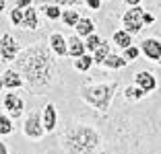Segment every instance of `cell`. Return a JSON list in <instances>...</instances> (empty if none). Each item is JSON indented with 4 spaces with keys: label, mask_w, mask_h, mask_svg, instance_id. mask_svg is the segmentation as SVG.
<instances>
[{
    "label": "cell",
    "mask_w": 161,
    "mask_h": 154,
    "mask_svg": "<svg viewBox=\"0 0 161 154\" xmlns=\"http://www.w3.org/2000/svg\"><path fill=\"white\" fill-rule=\"evenodd\" d=\"M132 33H128L126 29H116L114 35H112V41H114L116 47H120V49H124V47L132 45Z\"/></svg>",
    "instance_id": "cell-15"
},
{
    "label": "cell",
    "mask_w": 161,
    "mask_h": 154,
    "mask_svg": "<svg viewBox=\"0 0 161 154\" xmlns=\"http://www.w3.org/2000/svg\"><path fill=\"white\" fill-rule=\"evenodd\" d=\"M101 2H103V0H83V4H85L89 10H95V13L101 8Z\"/></svg>",
    "instance_id": "cell-28"
},
{
    "label": "cell",
    "mask_w": 161,
    "mask_h": 154,
    "mask_svg": "<svg viewBox=\"0 0 161 154\" xmlns=\"http://www.w3.org/2000/svg\"><path fill=\"white\" fill-rule=\"evenodd\" d=\"M60 142L62 154H95L101 146V134L89 123H70Z\"/></svg>",
    "instance_id": "cell-2"
},
{
    "label": "cell",
    "mask_w": 161,
    "mask_h": 154,
    "mask_svg": "<svg viewBox=\"0 0 161 154\" xmlns=\"http://www.w3.org/2000/svg\"><path fill=\"white\" fill-rule=\"evenodd\" d=\"M134 84H136V86H141V89L145 90L147 95H151L153 90L157 89V78H155V74H153V72L142 70V72H136V74H134Z\"/></svg>",
    "instance_id": "cell-10"
},
{
    "label": "cell",
    "mask_w": 161,
    "mask_h": 154,
    "mask_svg": "<svg viewBox=\"0 0 161 154\" xmlns=\"http://www.w3.org/2000/svg\"><path fill=\"white\" fill-rule=\"evenodd\" d=\"M37 27H39V8H35L33 4L23 8V23H21V29L35 31Z\"/></svg>",
    "instance_id": "cell-13"
},
{
    "label": "cell",
    "mask_w": 161,
    "mask_h": 154,
    "mask_svg": "<svg viewBox=\"0 0 161 154\" xmlns=\"http://www.w3.org/2000/svg\"><path fill=\"white\" fill-rule=\"evenodd\" d=\"M4 90V82H2V74H0V93Z\"/></svg>",
    "instance_id": "cell-34"
},
{
    "label": "cell",
    "mask_w": 161,
    "mask_h": 154,
    "mask_svg": "<svg viewBox=\"0 0 161 154\" xmlns=\"http://www.w3.org/2000/svg\"><path fill=\"white\" fill-rule=\"evenodd\" d=\"M2 82H4V89L6 90H19V89H23V86H25L23 76L19 74V70H14V68L4 70V74H2Z\"/></svg>",
    "instance_id": "cell-12"
},
{
    "label": "cell",
    "mask_w": 161,
    "mask_h": 154,
    "mask_svg": "<svg viewBox=\"0 0 161 154\" xmlns=\"http://www.w3.org/2000/svg\"><path fill=\"white\" fill-rule=\"evenodd\" d=\"M23 134L29 140H42L46 136V127L42 123V111H31L23 119Z\"/></svg>",
    "instance_id": "cell-5"
},
{
    "label": "cell",
    "mask_w": 161,
    "mask_h": 154,
    "mask_svg": "<svg viewBox=\"0 0 161 154\" xmlns=\"http://www.w3.org/2000/svg\"><path fill=\"white\" fill-rule=\"evenodd\" d=\"M142 21H145V25H153L155 23V17H153L149 10H145V13H142Z\"/></svg>",
    "instance_id": "cell-30"
},
{
    "label": "cell",
    "mask_w": 161,
    "mask_h": 154,
    "mask_svg": "<svg viewBox=\"0 0 161 154\" xmlns=\"http://www.w3.org/2000/svg\"><path fill=\"white\" fill-rule=\"evenodd\" d=\"M93 31H95V23H93V19H89V17H80L79 23L75 25V33L79 35V37H83V39H85L87 35H91Z\"/></svg>",
    "instance_id": "cell-16"
},
{
    "label": "cell",
    "mask_w": 161,
    "mask_h": 154,
    "mask_svg": "<svg viewBox=\"0 0 161 154\" xmlns=\"http://www.w3.org/2000/svg\"><path fill=\"white\" fill-rule=\"evenodd\" d=\"M13 62V68L19 70V74L23 76L25 86L33 90L35 95H42V90L50 89L56 82L58 66L50 45L46 43H33V45L21 49Z\"/></svg>",
    "instance_id": "cell-1"
},
{
    "label": "cell",
    "mask_w": 161,
    "mask_h": 154,
    "mask_svg": "<svg viewBox=\"0 0 161 154\" xmlns=\"http://www.w3.org/2000/svg\"><path fill=\"white\" fill-rule=\"evenodd\" d=\"M0 154H8V148H6V144L2 140H0Z\"/></svg>",
    "instance_id": "cell-32"
},
{
    "label": "cell",
    "mask_w": 161,
    "mask_h": 154,
    "mask_svg": "<svg viewBox=\"0 0 161 154\" xmlns=\"http://www.w3.org/2000/svg\"><path fill=\"white\" fill-rule=\"evenodd\" d=\"M157 64H159V66H161V58H159V62H157Z\"/></svg>",
    "instance_id": "cell-35"
},
{
    "label": "cell",
    "mask_w": 161,
    "mask_h": 154,
    "mask_svg": "<svg viewBox=\"0 0 161 154\" xmlns=\"http://www.w3.org/2000/svg\"><path fill=\"white\" fill-rule=\"evenodd\" d=\"M142 13H145V8H141V4L128 6V10L122 14V29H126L132 35H138L142 29L147 27L145 21H142Z\"/></svg>",
    "instance_id": "cell-4"
},
{
    "label": "cell",
    "mask_w": 161,
    "mask_h": 154,
    "mask_svg": "<svg viewBox=\"0 0 161 154\" xmlns=\"http://www.w3.org/2000/svg\"><path fill=\"white\" fill-rule=\"evenodd\" d=\"M112 51V47H109V41H105V39H101V43L97 47H95L93 51H91V56H93V64L101 66V62L108 58V54Z\"/></svg>",
    "instance_id": "cell-19"
},
{
    "label": "cell",
    "mask_w": 161,
    "mask_h": 154,
    "mask_svg": "<svg viewBox=\"0 0 161 154\" xmlns=\"http://www.w3.org/2000/svg\"><path fill=\"white\" fill-rule=\"evenodd\" d=\"M141 54L147 60H151V62H159V58H161V41L157 37H147V39H142L141 41Z\"/></svg>",
    "instance_id": "cell-8"
},
{
    "label": "cell",
    "mask_w": 161,
    "mask_h": 154,
    "mask_svg": "<svg viewBox=\"0 0 161 154\" xmlns=\"http://www.w3.org/2000/svg\"><path fill=\"white\" fill-rule=\"evenodd\" d=\"M47 45H50V49H52V54L56 58H64L66 56V37H64L62 33H58V31L50 33Z\"/></svg>",
    "instance_id": "cell-11"
},
{
    "label": "cell",
    "mask_w": 161,
    "mask_h": 154,
    "mask_svg": "<svg viewBox=\"0 0 161 154\" xmlns=\"http://www.w3.org/2000/svg\"><path fill=\"white\" fill-rule=\"evenodd\" d=\"M126 64H128V62L124 60L122 56H116V54H112V51H109L108 58L101 62V66H103L105 70H120V68H124Z\"/></svg>",
    "instance_id": "cell-20"
},
{
    "label": "cell",
    "mask_w": 161,
    "mask_h": 154,
    "mask_svg": "<svg viewBox=\"0 0 161 154\" xmlns=\"http://www.w3.org/2000/svg\"><path fill=\"white\" fill-rule=\"evenodd\" d=\"M99 43H101V37H99L95 31L91 33V35H87V37H85V47H87V51H89V54H91V51H93L97 45H99Z\"/></svg>",
    "instance_id": "cell-27"
},
{
    "label": "cell",
    "mask_w": 161,
    "mask_h": 154,
    "mask_svg": "<svg viewBox=\"0 0 161 154\" xmlns=\"http://www.w3.org/2000/svg\"><path fill=\"white\" fill-rule=\"evenodd\" d=\"M35 0H14V6L17 8H27V6H31Z\"/></svg>",
    "instance_id": "cell-29"
},
{
    "label": "cell",
    "mask_w": 161,
    "mask_h": 154,
    "mask_svg": "<svg viewBox=\"0 0 161 154\" xmlns=\"http://www.w3.org/2000/svg\"><path fill=\"white\" fill-rule=\"evenodd\" d=\"M142 0H124V4L126 6H136V4H141Z\"/></svg>",
    "instance_id": "cell-31"
},
{
    "label": "cell",
    "mask_w": 161,
    "mask_h": 154,
    "mask_svg": "<svg viewBox=\"0 0 161 154\" xmlns=\"http://www.w3.org/2000/svg\"><path fill=\"white\" fill-rule=\"evenodd\" d=\"M145 97H147V93H145L141 86H136V84H130V86L124 89V99L130 101V103H136V101H141V99H145Z\"/></svg>",
    "instance_id": "cell-23"
},
{
    "label": "cell",
    "mask_w": 161,
    "mask_h": 154,
    "mask_svg": "<svg viewBox=\"0 0 161 154\" xmlns=\"http://www.w3.org/2000/svg\"><path fill=\"white\" fill-rule=\"evenodd\" d=\"M42 123L46 127V134H52L58 126V111L54 103H46L42 107Z\"/></svg>",
    "instance_id": "cell-9"
},
{
    "label": "cell",
    "mask_w": 161,
    "mask_h": 154,
    "mask_svg": "<svg viewBox=\"0 0 161 154\" xmlns=\"http://www.w3.org/2000/svg\"><path fill=\"white\" fill-rule=\"evenodd\" d=\"M2 107L6 109V113H8L13 119H19V117L23 115L25 103H23V99L14 93V90H10V93H6L4 99H2Z\"/></svg>",
    "instance_id": "cell-7"
},
{
    "label": "cell",
    "mask_w": 161,
    "mask_h": 154,
    "mask_svg": "<svg viewBox=\"0 0 161 154\" xmlns=\"http://www.w3.org/2000/svg\"><path fill=\"white\" fill-rule=\"evenodd\" d=\"M37 2V6L39 4H46V2H50V4H60L62 8H66V6H79V4H83V0H35Z\"/></svg>",
    "instance_id": "cell-25"
},
{
    "label": "cell",
    "mask_w": 161,
    "mask_h": 154,
    "mask_svg": "<svg viewBox=\"0 0 161 154\" xmlns=\"http://www.w3.org/2000/svg\"><path fill=\"white\" fill-rule=\"evenodd\" d=\"M103 2H108V0H103Z\"/></svg>",
    "instance_id": "cell-36"
},
{
    "label": "cell",
    "mask_w": 161,
    "mask_h": 154,
    "mask_svg": "<svg viewBox=\"0 0 161 154\" xmlns=\"http://www.w3.org/2000/svg\"><path fill=\"white\" fill-rule=\"evenodd\" d=\"M8 21H10V25L21 29V23H23V8L13 6V10H8Z\"/></svg>",
    "instance_id": "cell-26"
},
{
    "label": "cell",
    "mask_w": 161,
    "mask_h": 154,
    "mask_svg": "<svg viewBox=\"0 0 161 154\" xmlns=\"http://www.w3.org/2000/svg\"><path fill=\"white\" fill-rule=\"evenodd\" d=\"M6 10V0H0V13H4Z\"/></svg>",
    "instance_id": "cell-33"
},
{
    "label": "cell",
    "mask_w": 161,
    "mask_h": 154,
    "mask_svg": "<svg viewBox=\"0 0 161 154\" xmlns=\"http://www.w3.org/2000/svg\"><path fill=\"white\" fill-rule=\"evenodd\" d=\"M122 51H124V54H122V58L128 62V64L136 62V60H138V56H141V47H138V45H134V43H132V45H128V47H124Z\"/></svg>",
    "instance_id": "cell-24"
},
{
    "label": "cell",
    "mask_w": 161,
    "mask_h": 154,
    "mask_svg": "<svg viewBox=\"0 0 161 154\" xmlns=\"http://www.w3.org/2000/svg\"><path fill=\"white\" fill-rule=\"evenodd\" d=\"M87 51V47H85V39L83 37H79V35H70V37H66V56H70V58H79V56H83Z\"/></svg>",
    "instance_id": "cell-14"
},
{
    "label": "cell",
    "mask_w": 161,
    "mask_h": 154,
    "mask_svg": "<svg viewBox=\"0 0 161 154\" xmlns=\"http://www.w3.org/2000/svg\"><path fill=\"white\" fill-rule=\"evenodd\" d=\"M120 82L112 80V82H97V84H87L80 89V99L85 103H89L93 109H97L99 113H108L112 107V99H114L116 90H118Z\"/></svg>",
    "instance_id": "cell-3"
},
{
    "label": "cell",
    "mask_w": 161,
    "mask_h": 154,
    "mask_svg": "<svg viewBox=\"0 0 161 154\" xmlns=\"http://www.w3.org/2000/svg\"><path fill=\"white\" fill-rule=\"evenodd\" d=\"M39 13H42L46 19H50V21H60V17H62V6L60 4H50V2H46V4H39Z\"/></svg>",
    "instance_id": "cell-18"
},
{
    "label": "cell",
    "mask_w": 161,
    "mask_h": 154,
    "mask_svg": "<svg viewBox=\"0 0 161 154\" xmlns=\"http://www.w3.org/2000/svg\"><path fill=\"white\" fill-rule=\"evenodd\" d=\"M13 131H14V119L6 111H0V138L10 136Z\"/></svg>",
    "instance_id": "cell-22"
},
{
    "label": "cell",
    "mask_w": 161,
    "mask_h": 154,
    "mask_svg": "<svg viewBox=\"0 0 161 154\" xmlns=\"http://www.w3.org/2000/svg\"><path fill=\"white\" fill-rule=\"evenodd\" d=\"M19 51H21L19 41H17L10 33H4V35L0 37V58H2V62H13Z\"/></svg>",
    "instance_id": "cell-6"
},
{
    "label": "cell",
    "mask_w": 161,
    "mask_h": 154,
    "mask_svg": "<svg viewBox=\"0 0 161 154\" xmlns=\"http://www.w3.org/2000/svg\"><path fill=\"white\" fill-rule=\"evenodd\" d=\"M79 19H80V13L76 10V6H66V8H62L60 21L64 23V27H72L75 29V25L79 23Z\"/></svg>",
    "instance_id": "cell-17"
},
{
    "label": "cell",
    "mask_w": 161,
    "mask_h": 154,
    "mask_svg": "<svg viewBox=\"0 0 161 154\" xmlns=\"http://www.w3.org/2000/svg\"><path fill=\"white\" fill-rule=\"evenodd\" d=\"M72 66H75V70H79V72H89L91 66H93V56H91L89 51H85L83 56L72 60Z\"/></svg>",
    "instance_id": "cell-21"
}]
</instances>
